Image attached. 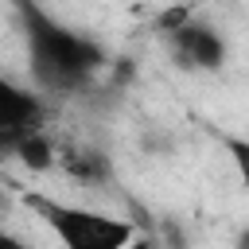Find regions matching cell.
<instances>
[{"instance_id":"obj_1","label":"cell","mask_w":249,"mask_h":249,"mask_svg":"<svg viewBox=\"0 0 249 249\" xmlns=\"http://www.w3.org/2000/svg\"><path fill=\"white\" fill-rule=\"evenodd\" d=\"M23 39H27V70L31 86L51 97L82 93L97 70L105 66V47L66 23H58L51 12H43L35 0H16Z\"/></svg>"},{"instance_id":"obj_2","label":"cell","mask_w":249,"mask_h":249,"mask_svg":"<svg viewBox=\"0 0 249 249\" xmlns=\"http://www.w3.org/2000/svg\"><path fill=\"white\" fill-rule=\"evenodd\" d=\"M27 210H35V218L54 233V241L62 249H132L136 241V226L132 218H117L109 210H93L82 202H62V198H47V195H23Z\"/></svg>"},{"instance_id":"obj_3","label":"cell","mask_w":249,"mask_h":249,"mask_svg":"<svg viewBox=\"0 0 249 249\" xmlns=\"http://www.w3.org/2000/svg\"><path fill=\"white\" fill-rule=\"evenodd\" d=\"M47 124V105L39 89H23L16 82L0 86V152L12 156V148Z\"/></svg>"},{"instance_id":"obj_4","label":"cell","mask_w":249,"mask_h":249,"mask_svg":"<svg viewBox=\"0 0 249 249\" xmlns=\"http://www.w3.org/2000/svg\"><path fill=\"white\" fill-rule=\"evenodd\" d=\"M163 43H167L171 58H175L183 70H195V74H206V70L226 66V54H230L226 35H222L218 27H210V23H202V19H191L183 31H175V35L163 39Z\"/></svg>"},{"instance_id":"obj_5","label":"cell","mask_w":249,"mask_h":249,"mask_svg":"<svg viewBox=\"0 0 249 249\" xmlns=\"http://www.w3.org/2000/svg\"><path fill=\"white\" fill-rule=\"evenodd\" d=\"M62 171L78 183H105L109 179V160L93 148H62Z\"/></svg>"},{"instance_id":"obj_6","label":"cell","mask_w":249,"mask_h":249,"mask_svg":"<svg viewBox=\"0 0 249 249\" xmlns=\"http://www.w3.org/2000/svg\"><path fill=\"white\" fill-rule=\"evenodd\" d=\"M12 156H16L27 171H51V167L62 160V152L54 148V140H51L47 132H35V136L19 140V144L12 148Z\"/></svg>"},{"instance_id":"obj_7","label":"cell","mask_w":249,"mask_h":249,"mask_svg":"<svg viewBox=\"0 0 249 249\" xmlns=\"http://www.w3.org/2000/svg\"><path fill=\"white\" fill-rule=\"evenodd\" d=\"M218 140H222V148H226V156H230V163H233V171H237L241 187H249V136L222 132Z\"/></svg>"},{"instance_id":"obj_8","label":"cell","mask_w":249,"mask_h":249,"mask_svg":"<svg viewBox=\"0 0 249 249\" xmlns=\"http://www.w3.org/2000/svg\"><path fill=\"white\" fill-rule=\"evenodd\" d=\"M191 19H195V16H191V4H171V8H163V12L156 16V35L171 39V35L183 31Z\"/></svg>"},{"instance_id":"obj_9","label":"cell","mask_w":249,"mask_h":249,"mask_svg":"<svg viewBox=\"0 0 249 249\" xmlns=\"http://www.w3.org/2000/svg\"><path fill=\"white\" fill-rule=\"evenodd\" d=\"M0 249H35V245H31V241H23L19 233L4 230V233H0Z\"/></svg>"}]
</instances>
